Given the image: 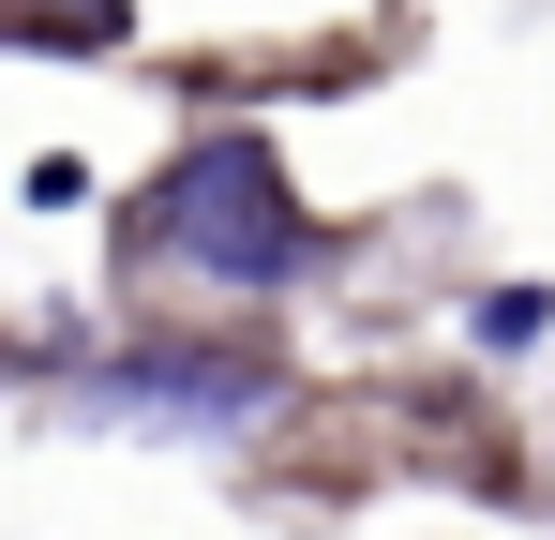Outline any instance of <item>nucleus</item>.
Returning a JSON list of instances; mask_svg holds the SVG:
<instances>
[{
	"label": "nucleus",
	"instance_id": "nucleus-3",
	"mask_svg": "<svg viewBox=\"0 0 555 540\" xmlns=\"http://www.w3.org/2000/svg\"><path fill=\"white\" fill-rule=\"evenodd\" d=\"M541 331H555L541 285H495V300H480V346H541Z\"/></svg>",
	"mask_w": 555,
	"mask_h": 540
},
{
	"label": "nucleus",
	"instance_id": "nucleus-1",
	"mask_svg": "<svg viewBox=\"0 0 555 540\" xmlns=\"http://www.w3.org/2000/svg\"><path fill=\"white\" fill-rule=\"evenodd\" d=\"M151 226H166V256H195L210 285H300L315 270V226H300V195L256 136H210L181 166L151 180Z\"/></svg>",
	"mask_w": 555,
	"mask_h": 540
},
{
	"label": "nucleus",
	"instance_id": "nucleus-2",
	"mask_svg": "<svg viewBox=\"0 0 555 540\" xmlns=\"http://www.w3.org/2000/svg\"><path fill=\"white\" fill-rule=\"evenodd\" d=\"M105 406H166V421H256L271 406V375L256 360H120V375H91Z\"/></svg>",
	"mask_w": 555,
	"mask_h": 540
}]
</instances>
